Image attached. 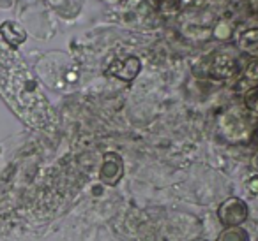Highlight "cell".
Returning <instances> with one entry per match:
<instances>
[{
	"label": "cell",
	"mask_w": 258,
	"mask_h": 241,
	"mask_svg": "<svg viewBox=\"0 0 258 241\" xmlns=\"http://www.w3.org/2000/svg\"><path fill=\"white\" fill-rule=\"evenodd\" d=\"M20 64H16L15 55L0 44V92L11 104H15L16 109H27L25 97L32 93L30 81L25 72L20 71Z\"/></svg>",
	"instance_id": "6da1fadb"
},
{
	"label": "cell",
	"mask_w": 258,
	"mask_h": 241,
	"mask_svg": "<svg viewBox=\"0 0 258 241\" xmlns=\"http://www.w3.org/2000/svg\"><path fill=\"white\" fill-rule=\"evenodd\" d=\"M249 216V208L240 197H228L218 206V218L223 227H240Z\"/></svg>",
	"instance_id": "7a4b0ae2"
},
{
	"label": "cell",
	"mask_w": 258,
	"mask_h": 241,
	"mask_svg": "<svg viewBox=\"0 0 258 241\" xmlns=\"http://www.w3.org/2000/svg\"><path fill=\"white\" fill-rule=\"evenodd\" d=\"M124 176V160L118 153L106 152L99 169V181L106 187H117Z\"/></svg>",
	"instance_id": "3957f363"
},
{
	"label": "cell",
	"mask_w": 258,
	"mask_h": 241,
	"mask_svg": "<svg viewBox=\"0 0 258 241\" xmlns=\"http://www.w3.org/2000/svg\"><path fill=\"white\" fill-rule=\"evenodd\" d=\"M140 71H142L140 58L135 57V55H127V57L111 62L106 69V74L113 76V78L120 79V81L131 83L137 79V76L140 74Z\"/></svg>",
	"instance_id": "277c9868"
},
{
	"label": "cell",
	"mask_w": 258,
	"mask_h": 241,
	"mask_svg": "<svg viewBox=\"0 0 258 241\" xmlns=\"http://www.w3.org/2000/svg\"><path fill=\"white\" fill-rule=\"evenodd\" d=\"M239 72V64L237 58L228 53H218L214 55L211 65H209V74L214 79L225 81V79H232L233 76Z\"/></svg>",
	"instance_id": "5b68a950"
},
{
	"label": "cell",
	"mask_w": 258,
	"mask_h": 241,
	"mask_svg": "<svg viewBox=\"0 0 258 241\" xmlns=\"http://www.w3.org/2000/svg\"><path fill=\"white\" fill-rule=\"evenodd\" d=\"M0 36L4 37L11 46H20L22 43H25L27 32L15 22H6L0 27Z\"/></svg>",
	"instance_id": "8992f818"
},
{
	"label": "cell",
	"mask_w": 258,
	"mask_h": 241,
	"mask_svg": "<svg viewBox=\"0 0 258 241\" xmlns=\"http://www.w3.org/2000/svg\"><path fill=\"white\" fill-rule=\"evenodd\" d=\"M237 44H239L240 51H244V53L253 58H258V29L244 30V32L240 34Z\"/></svg>",
	"instance_id": "52a82bcc"
},
{
	"label": "cell",
	"mask_w": 258,
	"mask_h": 241,
	"mask_svg": "<svg viewBox=\"0 0 258 241\" xmlns=\"http://www.w3.org/2000/svg\"><path fill=\"white\" fill-rule=\"evenodd\" d=\"M218 241H249V236L240 227H225L219 232Z\"/></svg>",
	"instance_id": "ba28073f"
},
{
	"label": "cell",
	"mask_w": 258,
	"mask_h": 241,
	"mask_svg": "<svg viewBox=\"0 0 258 241\" xmlns=\"http://www.w3.org/2000/svg\"><path fill=\"white\" fill-rule=\"evenodd\" d=\"M242 81L246 83L249 88L258 86V58H253V60L247 62L246 69H244V74H242Z\"/></svg>",
	"instance_id": "9c48e42d"
},
{
	"label": "cell",
	"mask_w": 258,
	"mask_h": 241,
	"mask_svg": "<svg viewBox=\"0 0 258 241\" xmlns=\"http://www.w3.org/2000/svg\"><path fill=\"white\" fill-rule=\"evenodd\" d=\"M244 106H246L251 113L258 114V86L249 88L244 93Z\"/></svg>",
	"instance_id": "30bf717a"
},
{
	"label": "cell",
	"mask_w": 258,
	"mask_h": 241,
	"mask_svg": "<svg viewBox=\"0 0 258 241\" xmlns=\"http://www.w3.org/2000/svg\"><path fill=\"white\" fill-rule=\"evenodd\" d=\"M247 190H249L251 194L258 195V174H254V176H251L249 180H247Z\"/></svg>",
	"instance_id": "8fae6325"
},
{
	"label": "cell",
	"mask_w": 258,
	"mask_h": 241,
	"mask_svg": "<svg viewBox=\"0 0 258 241\" xmlns=\"http://www.w3.org/2000/svg\"><path fill=\"white\" fill-rule=\"evenodd\" d=\"M253 167H254V171L258 173V152L253 155Z\"/></svg>",
	"instance_id": "7c38bea8"
},
{
	"label": "cell",
	"mask_w": 258,
	"mask_h": 241,
	"mask_svg": "<svg viewBox=\"0 0 258 241\" xmlns=\"http://www.w3.org/2000/svg\"><path fill=\"white\" fill-rule=\"evenodd\" d=\"M249 4H251V9H253L254 13H258V0H249Z\"/></svg>",
	"instance_id": "4fadbf2b"
},
{
	"label": "cell",
	"mask_w": 258,
	"mask_h": 241,
	"mask_svg": "<svg viewBox=\"0 0 258 241\" xmlns=\"http://www.w3.org/2000/svg\"><path fill=\"white\" fill-rule=\"evenodd\" d=\"M253 138H254V143H256V145H258V129H256V131H254V136H253Z\"/></svg>",
	"instance_id": "5bb4252c"
}]
</instances>
